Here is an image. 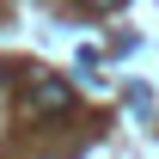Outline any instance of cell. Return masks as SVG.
I'll return each mask as SVG.
<instances>
[{"instance_id": "cell-1", "label": "cell", "mask_w": 159, "mask_h": 159, "mask_svg": "<svg viewBox=\"0 0 159 159\" xmlns=\"http://www.w3.org/2000/svg\"><path fill=\"white\" fill-rule=\"evenodd\" d=\"M25 110H31V116H43V122L67 116V110H74V86H67V80H31Z\"/></svg>"}]
</instances>
